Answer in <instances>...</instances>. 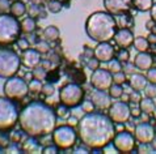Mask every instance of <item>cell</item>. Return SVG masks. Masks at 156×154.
<instances>
[{"mask_svg": "<svg viewBox=\"0 0 156 154\" xmlns=\"http://www.w3.org/2000/svg\"><path fill=\"white\" fill-rule=\"evenodd\" d=\"M62 2H59V0H49L47 2V11L50 12V13H59L60 11H62Z\"/></svg>", "mask_w": 156, "mask_h": 154, "instance_id": "f1b7e54d", "label": "cell"}, {"mask_svg": "<svg viewBox=\"0 0 156 154\" xmlns=\"http://www.w3.org/2000/svg\"><path fill=\"white\" fill-rule=\"evenodd\" d=\"M147 41L150 42V45H156V34L150 33V35L147 37Z\"/></svg>", "mask_w": 156, "mask_h": 154, "instance_id": "816d5d0a", "label": "cell"}, {"mask_svg": "<svg viewBox=\"0 0 156 154\" xmlns=\"http://www.w3.org/2000/svg\"><path fill=\"white\" fill-rule=\"evenodd\" d=\"M133 0H104V7L108 13L118 16L130 11Z\"/></svg>", "mask_w": 156, "mask_h": 154, "instance_id": "4fadbf2b", "label": "cell"}, {"mask_svg": "<svg viewBox=\"0 0 156 154\" xmlns=\"http://www.w3.org/2000/svg\"><path fill=\"white\" fill-rule=\"evenodd\" d=\"M21 32L24 34H32L36 30V20L33 17H25V18L21 20Z\"/></svg>", "mask_w": 156, "mask_h": 154, "instance_id": "7402d4cb", "label": "cell"}, {"mask_svg": "<svg viewBox=\"0 0 156 154\" xmlns=\"http://www.w3.org/2000/svg\"><path fill=\"white\" fill-rule=\"evenodd\" d=\"M68 126H71V127H75V126H77V123H79V120H77V118L76 116H68Z\"/></svg>", "mask_w": 156, "mask_h": 154, "instance_id": "f907efd6", "label": "cell"}, {"mask_svg": "<svg viewBox=\"0 0 156 154\" xmlns=\"http://www.w3.org/2000/svg\"><path fill=\"white\" fill-rule=\"evenodd\" d=\"M77 131L71 126H62L53 131V141L59 149H71L76 144Z\"/></svg>", "mask_w": 156, "mask_h": 154, "instance_id": "9c48e42d", "label": "cell"}, {"mask_svg": "<svg viewBox=\"0 0 156 154\" xmlns=\"http://www.w3.org/2000/svg\"><path fill=\"white\" fill-rule=\"evenodd\" d=\"M23 150L24 152H28V153H41L42 152V148L40 146L38 141L33 140L32 136H30V139H27V140L24 141Z\"/></svg>", "mask_w": 156, "mask_h": 154, "instance_id": "603a6c76", "label": "cell"}, {"mask_svg": "<svg viewBox=\"0 0 156 154\" xmlns=\"http://www.w3.org/2000/svg\"><path fill=\"white\" fill-rule=\"evenodd\" d=\"M100 62L97 58H94V56H92V58H89L88 60H87V68H88V69H90V71H96V69H98L100 68Z\"/></svg>", "mask_w": 156, "mask_h": 154, "instance_id": "8d00e7d4", "label": "cell"}, {"mask_svg": "<svg viewBox=\"0 0 156 154\" xmlns=\"http://www.w3.org/2000/svg\"><path fill=\"white\" fill-rule=\"evenodd\" d=\"M68 109L70 107H67V106H60V107H58V110H57V115L58 116H60V118H66V116H68Z\"/></svg>", "mask_w": 156, "mask_h": 154, "instance_id": "bcb514c9", "label": "cell"}, {"mask_svg": "<svg viewBox=\"0 0 156 154\" xmlns=\"http://www.w3.org/2000/svg\"><path fill=\"white\" fill-rule=\"evenodd\" d=\"M117 59H118L121 63H126V62H129V59H130L129 51H127L126 49H121L118 52H117Z\"/></svg>", "mask_w": 156, "mask_h": 154, "instance_id": "60d3db41", "label": "cell"}, {"mask_svg": "<svg viewBox=\"0 0 156 154\" xmlns=\"http://www.w3.org/2000/svg\"><path fill=\"white\" fill-rule=\"evenodd\" d=\"M90 84L93 85V88L101 89V90H108L112 84H113V75L110 73L108 69H96L92 72L90 76Z\"/></svg>", "mask_w": 156, "mask_h": 154, "instance_id": "7c38bea8", "label": "cell"}, {"mask_svg": "<svg viewBox=\"0 0 156 154\" xmlns=\"http://www.w3.org/2000/svg\"><path fill=\"white\" fill-rule=\"evenodd\" d=\"M19 109L8 97H0V131H8L19 122Z\"/></svg>", "mask_w": 156, "mask_h": 154, "instance_id": "8992f818", "label": "cell"}, {"mask_svg": "<svg viewBox=\"0 0 156 154\" xmlns=\"http://www.w3.org/2000/svg\"><path fill=\"white\" fill-rule=\"evenodd\" d=\"M21 24L17 17L7 13L0 15V46L12 45L20 38Z\"/></svg>", "mask_w": 156, "mask_h": 154, "instance_id": "277c9868", "label": "cell"}, {"mask_svg": "<svg viewBox=\"0 0 156 154\" xmlns=\"http://www.w3.org/2000/svg\"><path fill=\"white\" fill-rule=\"evenodd\" d=\"M32 3H34V4H38V5H40V4L42 3V0H32Z\"/></svg>", "mask_w": 156, "mask_h": 154, "instance_id": "91938a15", "label": "cell"}, {"mask_svg": "<svg viewBox=\"0 0 156 154\" xmlns=\"http://www.w3.org/2000/svg\"><path fill=\"white\" fill-rule=\"evenodd\" d=\"M109 90V95L112 98H121L122 97V94H123V88H122V85H118V84H112V86L108 89Z\"/></svg>", "mask_w": 156, "mask_h": 154, "instance_id": "f546056e", "label": "cell"}, {"mask_svg": "<svg viewBox=\"0 0 156 154\" xmlns=\"http://www.w3.org/2000/svg\"><path fill=\"white\" fill-rule=\"evenodd\" d=\"M17 41H19V42H17V45H19V47H20L21 50H27V49H29V42H28L27 38H19Z\"/></svg>", "mask_w": 156, "mask_h": 154, "instance_id": "c3c4849f", "label": "cell"}, {"mask_svg": "<svg viewBox=\"0 0 156 154\" xmlns=\"http://www.w3.org/2000/svg\"><path fill=\"white\" fill-rule=\"evenodd\" d=\"M114 42L121 49H127L134 42V34L130 29H119L114 34Z\"/></svg>", "mask_w": 156, "mask_h": 154, "instance_id": "ac0fdd59", "label": "cell"}, {"mask_svg": "<svg viewBox=\"0 0 156 154\" xmlns=\"http://www.w3.org/2000/svg\"><path fill=\"white\" fill-rule=\"evenodd\" d=\"M134 64H135L136 69L139 71H148L154 64V59L152 56L147 52H138V55L134 59Z\"/></svg>", "mask_w": 156, "mask_h": 154, "instance_id": "d6986e66", "label": "cell"}, {"mask_svg": "<svg viewBox=\"0 0 156 154\" xmlns=\"http://www.w3.org/2000/svg\"><path fill=\"white\" fill-rule=\"evenodd\" d=\"M150 12H151V20H154L156 24V3H154V5L150 9Z\"/></svg>", "mask_w": 156, "mask_h": 154, "instance_id": "f5cc1de1", "label": "cell"}, {"mask_svg": "<svg viewBox=\"0 0 156 154\" xmlns=\"http://www.w3.org/2000/svg\"><path fill=\"white\" fill-rule=\"evenodd\" d=\"M42 86H43L42 81H41V80L34 79V80H32V81H30V82H29V92L32 93V94L41 93V90H42Z\"/></svg>", "mask_w": 156, "mask_h": 154, "instance_id": "d6a6232c", "label": "cell"}, {"mask_svg": "<svg viewBox=\"0 0 156 154\" xmlns=\"http://www.w3.org/2000/svg\"><path fill=\"white\" fill-rule=\"evenodd\" d=\"M135 71H136V67H135V64H131V63H123V65H122V72L125 75H129V76H131L135 73Z\"/></svg>", "mask_w": 156, "mask_h": 154, "instance_id": "74e56055", "label": "cell"}, {"mask_svg": "<svg viewBox=\"0 0 156 154\" xmlns=\"http://www.w3.org/2000/svg\"><path fill=\"white\" fill-rule=\"evenodd\" d=\"M134 135L135 139L139 141L140 144H150L152 142V140L155 139V128L151 126L150 123H140L134 128Z\"/></svg>", "mask_w": 156, "mask_h": 154, "instance_id": "5bb4252c", "label": "cell"}, {"mask_svg": "<svg viewBox=\"0 0 156 154\" xmlns=\"http://www.w3.org/2000/svg\"><path fill=\"white\" fill-rule=\"evenodd\" d=\"M114 149L119 153H130L135 148V137L127 131H122L115 133L113 139Z\"/></svg>", "mask_w": 156, "mask_h": 154, "instance_id": "8fae6325", "label": "cell"}, {"mask_svg": "<svg viewBox=\"0 0 156 154\" xmlns=\"http://www.w3.org/2000/svg\"><path fill=\"white\" fill-rule=\"evenodd\" d=\"M81 109H83V111H85V112H92V111L94 110V105L93 102L88 99V101H84L83 105H81Z\"/></svg>", "mask_w": 156, "mask_h": 154, "instance_id": "ee69618b", "label": "cell"}, {"mask_svg": "<svg viewBox=\"0 0 156 154\" xmlns=\"http://www.w3.org/2000/svg\"><path fill=\"white\" fill-rule=\"evenodd\" d=\"M108 71H109L112 75L117 73V72H121L122 71V63H121L117 58L112 59V60L109 62V65H108Z\"/></svg>", "mask_w": 156, "mask_h": 154, "instance_id": "1f68e13d", "label": "cell"}, {"mask_svg": "<svg viewBox=\"0 0 156 154\" xmlns=\"http://www.w3.org/2000/svg\"><path fill=\"white\" fill-rule=\"evenodd\" d=\"M133 46L135 47V50L138 51V52H146V51L150 49V42L147 41V38L139 35V37L134 38Z\"/></svg>", "mask_w": 156, "mask_h": 154, "instance_id": "4316f807", "label": "cell"}, {"mask_svg": "<svg viewBox=\"0 0 156 154\" xmlns=\"http://www.w3.org/2000/svg\"><path fill=\"white\" fill-rule=\"evenodd\" d=\"M144 95L148 98H156V84H147V86L144 88Z\"/></svg>", "mask_w": 156, "mask_h": 154, "instance_id": "d590c367", "label": "cell"}, {"mask_svg": "<svg viewBox=\"0 0 156 154\" xmlns=\"http://www.w3.org/2000/svg\"><path fill=\"white\" fill-rule=\"evenodd\" d=\"M147 81H148L150 84H156V68H152L151 67L148 71H147Z\"/></svg>", "mask_w": 156, "mask_h": 154, "instance_id": "7bdbcfd3", "label": "cell"}, {"mask_svg": "<svg viewBox=\"0 0 156 154\" xmlns=\"http://www.w3.org/2000/svg\"><path fill=\"white\" fill-rule=\"evenodd\" d=\"M117 21V26H119L121 29H127V28H131L133 24H134V20L133 17L126 13H122V15H118V17L115 18Z\"/></svg>", "mask_w": 156, "mask_h": 154, "instance_id": "d4e9b609", "label": "cell"}, {"mask_svg": "<svg viewBox=\"0 0 156 154\" xmlns=\"http://www.w3.org/2000/svg\"><path fill=\"white\" fill-rule=\"evenodd\" d=\"M152 115H154V118L156 119V107H155V110H154V112H152Z\"/></svg>", "mask_w": 156, "mask_h": 154, "instance_id": "94428289", "label": "cell"}, {"mask_svg": "<svg viewBox=\"0 0 156 154\" xmlns=\"http://www.w3.org/2000/svg\"><path fill=\"white\" fill-rule=\"evenodd\" d=\"M34 49H36L38 52H41V54H47L50 51V45H49V42L47 41H40V42H37L36 45H34Z\"/></svg>", "mask_w": 156, "mask_h": 154, "instance_id": "e575fe53", "label": "cell"}, {"mask_svg": "<svg viewBox=\"0 0 156 154\" xmlns=\"http://www.w3.org/2000/svg\"><path fill=\"white\" fill-rule=\"evenodd\" d=\"M54 92H55V88H54V85H53V84H50V82L43 84L41 93H42L45 97H50V95H53Z\"/></svg>", "mask_w": 156, "mask_h": 154, "instance_id": "ab89813d", "label": "cell"}, {"mask_svg": "<svg viewBox=\"0 0 156 154\" xmlns=\"http://www.w3.org/2000/svg\"><path fill=\"white\" fill-rule=\"evenodd\" d=\"M29 93V84L25 79L21 77H9L7 79L5 84H4V95L11 98V99L21 101L28 95Z\"/></svg>", "mask_w": 156, "mask_h": 154, "instance_id": "ba28073f", "label": "cell"}, {"mask_svg": "<svg viewBox=\"0 0 156 154\" xmlns=\"http://www.w3.org/2000/svg\"><path fill=\"white\" fill-rule=\"evenodd\" d=\"M11 0H0V13H8L11 11Z\"/></svg>", "mask_w": 156, "mask_h": 154, "instance_id": "b9f144b4", "label": "cell"}, {"mask_svg": "<svg viewBox=\"0 0 156 154\" xmlns=\"http://www.w3.org/2000/svg\"><path fill=\"white\" fill-rule=\"evenodd\" d=\"M147 84H148L147 77L142 73H134V75L130 76V79H129L130 88L135 92H143L144 88L147 86Z\"/></svg>", "mask_w": 156, "mask_h": 154, "instance_id": "ffe728a7", "label": "cell"}, {"mask_svg": "<svg viewBox=\"0 0 156 154\" xmlns=\"http://www.w3.org/2000/svg\"><path fill=\"white\" fill-rule=\"evenodd\" d=\"M131 116V109L129 103L122 101H117L110 105L109 107V118L117 124H126Z\"/></svg>", "mask_w": 156, "mask_h": 154, "instance_id": "30bf717a", "label": "cell"}, {"mask_svg": "<svg viewBox=\"0 0 156 154\" xmlns=\"http://www.w3.org/2000/svg\"><path fill=\"white\" fill-rule=\"evenodd\" d=\"M90 101L93 102L94 107L100 110H106L110 107L112 105V97L109 95V93H106V90H101V89H96L90 92Z\"/></svg>", "mask_w": 156, "mask_h": 154, "instance_id": "2e32d148", "label": "cell"}, {"mask_svg": "<svg viewBox=\"0 0 156 154\" xmlns=\"http://www.w3.org/2000/svg\"><path fill=\"white\" fill-rule=\"evenodd\" d=\"M155 103L152 101V98H148V97H144L142 98L140 102H139V109L143 114H152L154 110H155Z\"/></svg>", "mask_w": 156, "mask_h": 154, "instance_id": "cb8c5ba5", "label": "cell"}, {"mask_svg": "<svg viewBox=\"0 0 156 154\" xmlns=\"http://www.w3.org/2000/svg\"><path fill=\"white\" fill-rule=\"evenodd\" d=\"M32 73H33V77L34 79H37V80H45L46 79V76H47V71L43 68L41 64L38 67L36 68H33V71H32Z\"/></svg>", "mask_w": 156, "mask_h": 154, "instance_id": "836d02e7", "label": "cell"}, {"mask_svg": "<svg viewBox=\"0 0 156 154\" xmlns=\"http://www.w3.org/2000/svg\"><path fill=\"white\" fill-rule=\"evenodd\" d=\"M142 114V111L140 110H131V115H133V116H135V118H138V116H139V115Z\"/></svg>", "mask_w": 156, "mask_h": 154, "instance_id": "6f0895ef", "label": "cell"}, {"mask_svg": "<svg viewBox=\"0 0 156 154\" xmlns=\"http://www.w3.org/2000/svg\"><path fill=\"white\" fill-rule=\"evenodd\" d=\"M84 98V90L80 85L77 84H67L60 88L59 90V99L62 105L67 106V107H76L83 102Z\"/></svg>", "mask_w": 156, "mask_h": 154, "instance_id": "52a82bcc", "label": "cell"}, {"mask_svg": "<svg viewBox=\"0 0 156 154\" xmlns=\"http://www.w3.org/2000/svg\"><path fill=\"white\" fill-rule=\"evenodd\" d=\"M85 32L94 42H109L117 32V21L113 15L108 12H93L85 21Z\"/></svg>", "mask_w": 156, "mask_h": 154, "instance_id": "3957f363", "label": "cell"}, {"mask_svg": "<svg viewBox=\"0 0 156 154\" xmlns=\"http://www.w3.org/2000/svg\"><path fill=\"white\" fill-rule=\"evenodd\" d=\"M150 148H148V144H142L140 148H139V153H144V152H148Z\"/></svg>", "mask_w": 156, "mask_h": 154, "instance_id": "11a10c76", "label": "cell"}, {"mask_svg": "<svg viewBox=\"0 0 156 154\" xmlns=\"http://www.w3.org/2000/svg\"><path fill=\"white\" fill-rule=\"evenodd\" d=\"M59 35H60L59 29L57 26H54V25H50V26H47L45 30H43V33H42L43 39L47 41V42H55V41H58L59 39Z\"/></svg>", "mask_w": 156, "mask_h": 154, "instance_id": "44dd1931", "label": "cell"}, {"mask_svg": "<svg viewBox=\"0 0 156 154\" xmlns=\"http://www.w3.org/2000/svg\"><path fill=\"white\" fill-rule=\"evenodd\" d=\"M59 2H62V3H66V2H70V0H59Z\"/></svg>", "mask_w": 156, "mask_h": 154, "instance_id": "6125c7cd", "label": "cell"}, {"mask_svg": "<svg viewBox=\"0 0 156 154\" xmlns=\"http://www.w3.org/2000/svg\"><path fill=\"white\" fill-rule=\"evenodd\" d=\"M11 13L15 17H23L25 13H27V5H25L21 0L13 2L11 5Z\"/></svg>", "mask_w": 156, "mask_h": 154, "instance_id": "484cf974", "label": "cell"}, {"mask_svg": "<svg viewBox=\"0 0 156 154\" xmlns=\"http://www.w3.org/2000/svg\"><path fill=\"white\" fill-rule=\"evenodd\" d=\"M8 145H9V139L4 135H0V146L5 148V146H8Z\"/></svg>", "mask_w": 156, "mask_h": 154, "instance_id": "681fc988", "label": "cell"}, {"mask_svg": "<svg viewBox=\"0 0 156 154\" xmlns=\"http://www.w3.org/2000/svg\"><path fill=\"white\" fill-rule=\"evenodd\" d=\"M155 25H156V24H155V21H154V20H151V21H148V22L146 24V26H147V29H148V30H152Z\"/></svg>", "mask_w": 156, "mask_h": 154, "instance_id": "9f6ffc18", "label": "cell"}, {"mask_svg": "<svg viewBox=\"0 0 156 154\" xmlns=\"http://www.w3.org/2000/svg\"><path fill=\"white\" fill-rule=\"evenodd\" d=\"M32 79H34V77H33V73H32V72H30V73H27V75H25V80H32Z\"/></svg>", "mask_w": 156, "mask_h": 154, "instance_id": "680465c9", "label": "cell"}, {"mask_svg": "<svg viewBox=\"0 0 156 154\" xmlns=\"http://www.w3.org/2000/svg\"><path fill=\"white\" fill-rule=\"evenodd\" d=\"M114 122L101 112H87L77 123V136L88 149H104L115 136Z\"/></svg>", "mask_w": 156, "mask_h": 154, "instance_id": "6da1fadb", "label": "cell"}, {"mask_svg": "<svg viewBox=\"0 0 156 154\" xmlns=\"http://www.w3.org/2000/svg\"><path fill=\"white\" fill-rule=\"evenodd\" d=\"M41 65L45 68V69L47 71V69H51V67H53V64H51V62H47V60H45V62H41Z\"/></svg>", "mask_w": 156, "mask_h": 154, "instance_id": "db71d44e", "label": "cell"}, {"mask_svg": "<svg viewBox=\"0 0 156 154\" xmlns=\"http://www.w3.org/2000/svg\"><path fill=\"white\" fill-rule=\"evenodd\" d=\"M126 82V75L122 71L113 73V84H118V85H123Z\"/></svg>", "mask_w": 156, "mask_h": 154, "instance_id": "f35d334b", "label": "cell"}, {"mask_svg": "<svg viewBox=\"0 0 156 154\" xmlns=\"http://www.w3.org/2000/svg\"><path fill=\"white\" fill-rule=\"evenodd\" d=\"M58 146L57 145H49V146H45L42 149V153H45V154H55V153H58Z\"/></svg>", "mask_w": 156, "mask_h": 154, "instance_id": "f6af8a7d", "label": "cell"}, {"mask_svg": "<svg viewBox=\"0 0 156 154\" xmlns=\"http://www.w3.org/2000/svg\"><path fill=\"white\" fill-rule=\"evenodd\" d=\"M21 64L27 68H33L38 67L41 64V52H38L36 49H27L21 54Z\"/></svg>", "mask_w": 156, "mask_h": 154, "instance_id": "e0dca14e", "label": "cell"}, {"mask_svg": "<svg viewBox=\"0 0 156 154\" xmlns=\"http://www.w3.org/2000/svg\"><path fill=\"white\" fill-rule=\"evenodd\" d=\"M140 92H135V90H133V93H130V95H129V99L131 101V102H140L142 99V97H140Z\"/></svg>", "mask_w": 156, "mask_h": 154, "instance_id": "7dc6e473", "label": "cell"}, {"mask_svg": "<svg viewBox=\"0 0 156 154\" xmlns=\"http://www.w3.org/2000/svg\"><path fill=\"white\" fill-rule=\"evenodd\" d=\"M11 2H17V0H11Z\"/></svg>", "mask_w": 156, "mask_h": 154, "instance_id": "be15d7a7", "label": "cell"}, {"mask_svg": "<svg viewBox=\"0 0 156 154\" xmlns=\"http://www.w3.org/2000/svg\"><path fill=\"white\" fill-rule=\"evenodd\" d=\"M114 47L109 42H100L93 50L94 58H97L101 63H109L112 59H114Z\"/></svg>", "mask_w": 156, "mask_h": 154, "instance_id": "9a60e30c", "label": "cell"}, {"mask_svg": "<svg viewBox=\"0 0 156 154\" xmlns=\"http://www.w3.org/2000/svg\"><path fill=\"white\" fill-rule=\"evenodd\" d=\"M42 12V8L38 5V4H34V3H30L29 5H27V13L29 15V17H40Z\"/></svg>", "mask_w": 156, "mask_h": 154, "instance_id": "4dcf8cb0", "label": "cell"}, {"mask_svg": "<svg viewBox=\"0 0 156 154\" xmlns=\"http://www.w3.org/2000/svg\"><path fill=\"white\" fill-rule=\"evenodd\" d=\"M133 4L139 12H148L154 5V0H133Z\"/></svg>", "mask_w": 156, "mask_h": 154, "instance_id": "83f0119b", "label": "cell"}, {"mask_svg": "<svg viewBox=\"0 0 156 154\" xmlns=\"http://www.w3.org/2000/svg\"><path fill=\"white\" fill-rule=\"evenodd\" d=\"M21 65V56L11 49H0V77L9 79L16 76Z\"/></svg>", "mask_w": 156, "mask_h": 154, "instance_id": "5b68a950", "label": "cell"}, {"mask_svg": "<svg viewBox=\"0 0 156 154\" xmlns=\"http://www.w3.org/2000/svg\"><path fill=\"white\" fill-rule=\"evenodd\" d=\"M20 127L28 136L43 137L50 135L57 127V112L41 101L30 102L19 116Z\"/></svg>", "mask_w": 156, "mask_h": 154, "instance_id": "7a4b0ae2", "label": "cell"}]
</instances>
